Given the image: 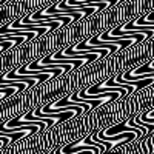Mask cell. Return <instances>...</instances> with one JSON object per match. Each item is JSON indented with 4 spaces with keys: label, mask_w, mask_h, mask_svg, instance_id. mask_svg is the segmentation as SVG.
Returning a JSON list of instances; mask_svg holds the SVG:
<instances>
[{
    "label": "cell",
    "mask_w": 154,
    "mask_h": 154,
    "mask_svg": "<svg viewBox=\"0 0 154 154\" xmlns=\"http://www.w3.org/2000/svg\"><path fill=\"white\" fill-rule=\"evenodd\" d=\"M133 122L146 126L149 133L154 131V114H152L151 111H148V112H145V114H142V116H139V117L133 119Z\"/></svg>",
    "instance_id": "1"
}]
</instances>
